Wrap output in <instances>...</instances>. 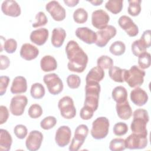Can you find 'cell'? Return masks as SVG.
Here are the masks:
<instances>
[{
    "mask_svg": "<svg viewBox=\"0 0 151 151\" xmlns=\"http://www.w3.org/2000/svg\"><path fill=\"white\" fill-rule=\"evenodd\" d=\"M122 0H109L105 4V8L113 14H119L123 6Z\"/></svg>",
    "mask_w": 151,
    "mask_h": 151,
    "instance_id": "30",
    "label": "cell"
},
{
    "mask_svg": "<svg viewBox=\"0 0 151 151\" xmlns=\"http://www.w3.org/2000/svg\"><path fill=\"white\" fill-rule=\"evenodd\" d=\"M133 119L130 124V129L133 133L142 136H147L146 125L149 120V116L147 110L138 109L133 113Z\"/></svg>",
    "mask_w": 151,
    "mask_h": 151,
    "instance_id": "2",
    "label": "cell"
},
{
    "mask_svg": "<svg viewBox=\"0 0 151 151\" xmlns=\"http://www.w3.org/2000/svg\"><path fill=\"white\" fill-rule=\"evenodd\" d=\"M48 36V30L45 28H41L32 31L30 34L29 38L32 42L37 45L41 46L46 42Z\"/></svg>",
    "mask_w": 151,
    "mask_h": 151,
    "instance_id": "20",
    "label": "cell"
},
{
    "mask_svg": "<svg viewBox=\"0 0 151 151\" xmlns=\"http://www.w3.org/2000/svg\"><path fill=\"white\" fill-rule=\"evenodd\" d=\"M111 97L116 103H123L127 100V91L124 87L117 86L112 90Z\"/></svg>",
    "mask_w": 151,
    "mask_h": 151,
    "instance_id": "28",
    "label": "cell"
},
{
    "mask_svg": "<svg viewBox=\"0 0 151 151\" xmlns=\"http://www.w3.org/2000/svg\"><path fill=\"white\" fill-rule=\"evenodd\" d=\"M43 113L41 106L38 104H32L28 109V114L32 119H37L40 117Z\"/></svg>",
    "mask_w": 151,
    "mask_h": 151,
    "instance_id": "40",
    "label": "cell"
},
{
    "mask_svg": "<svg viewBox=\"0 0 151 151\" xmlns=\"http://www.w3.org/2000/svg\"><path fill=\"white\" fill-rule=\"evenodd\" d=\"M27 103L28 99L25 96L17 95L14 96L11 100L9 106L11 113L16 116L22 115Z\"/></svg>",
    "mask_w": 151,
    "mask_h": 151,
    "instance_id": "10",
    "label": "cell"
},
{
    "mask_svg": "<svg viewBox=\"0 0 151 151\" xmlns=\"http://www.w3.org/2000/svg\"><path fill=\"white\" fill-rule=\"evenodd\" d=\"M66 37V32L63 28L57 27L53 29L51 41L52 45L56 48L61 47Z\"/></svg>",
    "mask_w": 151,
    "mask_h": 151,
    "instance_id": "23",
    "label": "cell"
},
{
    "mask_svg": "<svg viewBox=\"0 0 151 151\" xmlns=\"http://www.w3.org/2000/svg\"><path fill=\"white\" fill-rule=\"evenodd\" d=\"M126 70V69H122L120 67L113 66L109 70V76L115 82L123 83Z\"/></svg>",
    "mask_w": 151,
    "mask_h": 151,
    "instance_id": "29",
    "label": "cell"
},
{
    "mask_svg": "<svg viewBox=\"0 0 151 151\" xmlns=\"http://www.w3.org/2000/svg\"><path fill=\"white\" fill-rule=\"evenodd\" d=\"M109 21V14L101 9L93 11L91 14V24L97 29H101L105 28L107 26Z\"/></svg>",
    "mask_w": 151,
    "mask_h": 151,
    "instance_id": "13",
    "label": "cell"
},
{
    "mask_svg": "<svg viewBox=\"0 0 151 151\" xmlns=\"http://www.w3.org/2000/svg\"><path fill=\"white\" fill-rule=\"evenodd\" d=\"M43 81L49 93L52 95H57L63 90V83L55 73L45 74L43 77Z\"/></svg>",
    "mask_w": 151,
    "mask_h": 151,
    "instance_id": "7",
    "label": "cell"
},
{
    "mask_svg": "<svg viewBox=\"0 0 151 151\" xmlns=\"http://www.w3.org/2000/svg\"><path fill=\"white\" fill-rule=\"evenodd\" d=\"M130 100L133 104L137 106H144L148 101V95L147 93L139 87H135L130 92Z\"/></svg>",
    "mask_w": 151,
    "mask_h": 151,
    "instance_id": "19",
    "label": "cell"
},
{
    "mask_svg": "<svg viewBox=\"0 0 151 151\" xmlns=\"http://www.w3.org/2000/svg\"><path fill=\"white\" fill-rule=\"evenodd\" d=\"M116 109L117 116L122 120H128L132 116V110L128 100L123 103H117Z\"/></svg>",
    "mask_w": 151,
    "mask_h": 151,
    "instance_id": "24",
    "label": "cell"
},
{
    "mask_svg": "<svg viewBox=\"0 0 151 151\" xmlns=\"http://www.w3.org/2000/svg\"><path fill=\"white\" fill-rule=\"evenodd\" d=\"M40 67L44 72L54 71L57 68V62L54 57L47 55L41 59Z\"/></svg>",
    "mask_w": 151,
    "mask_h": 151,
    "instance_id": "25",
    "label": "cell"
},
{
    "mask_svg": "<svg viewBox=\"0 0 151 151\" xmlns=\"http://www.w3.org/2000/svg\"><path fill=\"white\" fill-rule=\"evenodd\" d=\"M150 35H151V31L150 29H147L145 31L143 32V34L140 37V40L145 44L146 48H148L150 47L151 45V41H150Z\"/></svg>",
    "mask_w": 151,
    "mask_h": 151,
    "instance_id": "48",
    "label": "cell"
},
{
    "mask_svg": "<svg viewBox=\"0 0 151 151\" xmlns=\"http://www.w3.org/2000/svg\"><path fill=\"white\" fill-rule=\"evenodd\" d=\"M109 149L111 151H122L126 148L124 139L122 138H115L112 139L109 143Z\"/></svg>",
    "mask_w": 151,
    "mask_h": 151,
    "instance_id": "36",
    "label": "cell"
},
{
    "mask_svg": "<svg viewBox=\"0 0 151 151\" xmlns=\"http://www.w3.org/2000/svg\"><path fill=\"white\" fill-rule=\"evenodd\" d=\"M100 90L101 87L99 83H86L85 87L86 97L84 106L90 107L95 111L99 106Z\"/></svg>",
    "mask_w": 151,
    "mask_h": 151,
    "instance_id": "3",
    "label": "cell"
},
{
    "mask_svg": "<svg viewBox=\"0 0 151 151\" xmlns=\"http://www.w3.org/2000/svg\"><path fill=\"white\" fill-rule=\"evenodd\" d=\"M88 133V128L86 124L78 125L74 132V137L69 146L70 151H77L84 143Z\"/></svg>",
    "mask_w": 151,
    "mask_h": 151,
    "instance_id": "8",
    "label": "cell"
},
{
    "mask_svg": "<svg viewBox=\"0 0 151 151\" xmlns=\"http://www.w3.org/2000/svg\"><path fill=\"white\" fill-rule=\"evenodd\" d=\"M9 81V77L6 76L0 77V95L1 96L5 94Z\"/></svg>",
    "mask_w": 151,
    "mask_h": 151,
    "instance_id": "47",
    "label": "cell"
},
{
    "mask_svg": "<svg viewBox=\"0 0 151 151\" xmlns=\"http://www.w3.org/2000/svg\"><path fill=\"white\" fill-rule=\"evenodd\" d=\"M14 132L18 139H23L27 136L28 130L25 126L23 124H17L14 129Z\"/></svg>",
    "mask_w": 151,
    "mask_h": 151,
    "instance_id": "45",
    "label": "cell"
},
{
    "mask_svg": "<svg viewBox=\"0 0 151 151\" xmlns=\"http://www.w3.org/2000/svg\"><path fill=\"white\" fill-rule=\"evenodd\" d=\"M2 12L5 15L17 17L21 15V10L18 2L14 0H5L1 5Z\"/></svg>",
    "mask_w": 151,
    "mask_h": 151,
    "instance_id": "17",
    "label": "cell"
},
{
    "mask_svg": "<svg viewBox=\"0 0 151 151\" xmlns=\"http://www.w3.org/2000/svg\"><path fill=\"white\" fill-rule=\"evenodd\" d=\"M94 111L87 106H84L80 110V116L83 120H87L92 118Z\"/></svg>",
    "mask_w": 151,
    "mask_h": 151,
    "instance_id": "46",
    "label": "cell"
},
{
    "mask_svg": "<svg viewBox=\"0 0 151 151\" xmlns=\"http://www.w3.org/2000/svg\"><path fill=\"white\" fill-rule=\"evenodd\" d=\"M126 50L124 43L121 41H116L111 44L109 48V51L114 55L120 56L123 54Z\"/></svg>",
    "mask_w": 151,
    "mask_h": 151,
    "instance_id": "32",
    "label": "cell"
},
{
    "mask_svg": "<svg viewBox=\"0 0 151 151\" xmlns=\"http://www.w3.org/2000/svg\"><path fill=\"white\" fill-rule=\"evenodd\" d=\"M43 140L42 133L38 130H32L28 134L25 140V146L29 151L38 150Z\"/></svg>",
    "mask_w": 151,
    "mask_h": 151,
    "instance_id": "14",
    "label": "cell"
},
{
    "mask_svg": "<svg viewBox=\"0 0 151 151\" xmlns=\"http://www.w3.org/2000/svg\"><path fill=\"white\" fill-rule=\"evenodd\" d=\"M129 6L127 11L129 14L133 17H136L139 15L141 12V2L140 0H130L128 1Z\"/></svg>",
    "mask_w": 151,
    "mask_h": 151,
    "instance_id": "33",
    "label": "cell"
},
{
    "mask_svg": "<svg viewBox=\"0 0 151 151\" xmlns=\"http://www.w3.org/2000/svg\"><path fill=\"white\" fill-rule=\"evenodd\" d=\"M67 83L69 88L76 89L79 87L81 84L80 77L76 74H70L67 77Z\"/></svg>",
    "mask_w": 151,
    "mask_h": 151,
    "instance_id": "41",
    "label": "cell"
},
{
    "mask_svg": "<svg viewBox=\"0 0 151 151\" xmlns=\"http://www.w3.org/2000/svg\"><path fill=\"white\" fill-rule=\"evenodd\" d=\"M27 90V82L26 78L23 76L15 77L11 87V92L12 94L24 93Z\"/></svg>",
    "mask_w": 151,
    "mask_h": 151,
    "instance_id": "22",
    "label": "cell"
},
{
    "mask_svg": "<svg viewBox=\"0 0 151 151\" xmlns=\"http://www.w3.org/2000/svg\"><path fill=\"white\" fill-rule=\"evenodd\" d=\"M118 24L129 37H135L139 33L138 27L133 21L127 15L121 16L118 20Z\"/></svg>",
    "mask_w": 151,
    "mask_h": 151,
    "instance_id": "16",
    "label": "cell"
},
{
    "mask_svg": "<svg viewBox=\"0 0 151 151\" xmlns=\"http://www.w3.org/2000/svg\"><path fill=\"white\" fill-rule=\"evenodd\" d=\"M97 64L103 70H107L113 66V60L107 55H101L97 58Z\"/></svg>",
    "mask_w": 151,
    "mask_h": 151,
    "instance_id": "35",
    "label": "cell"
},
{
    "mask_svg": "<svg viewBox=\"0 0 151 151\" xmlns=\"http://www.w3.org/2000/svg\"><path fill=\"white\" fill-rule=\"evenodd\" d=\"M12 143L11 134L5 129H0V150L9 151Z\"/></svg>",
    "mask_w": 151,
    "mask_h": 151,
    "instance_id": "27",
    "label": "cell"
},
{
    "mask_svg": "<svg viewBox=\"0 0 151 151\" xmlns=\"http://www.w3.org/2000/svg\"><path fill=\"white\" fill-rule=\"evenodd\" d=\"M65 50L69 60L67 64L68 69L72 72L83 73L86 68L88 63L87 54L74 40L68 42Z\"/></svg>",
    "mask_w": 151,
    "mask_h": 151,
    "instance_id": "1",
    "label": "cell"
},
{
    "mask_svg": "<svg viewBox=\"0 0 151 151\" xmlns=\"http://www.w3.org/2000/svg\"><path fill=\"white\" fill-rule=\"evenodd\" d=\"M138 64L141 69H146L150 66V54L145 51L138 56Z\"/></svg>",
    "mask_w": 151,
    "mask_h": 151,
    "instance_id": "38",
    "label": "cell"
},
{
    "mask_svg": "<svg viewBox=\"0 0 151 151\" xmlns=\"http://www.w3.org/2000/svg\"><path fill=\"white\" fill-rule=\"evenodd\" d=\"M145 72L139 68L137 65H134L130 68L126 70L124 74V81L130 87H137L140 86L144 82Z\"/></svg>",
    "mask_w": 151,
    "mask_h": 151,
    "instance_id": "5",
    "label": "cell"
},
{
    "mask_svg": "<svg viewBox=\"0 0 151 151\" xmlns=\"http://www.w3.org/2000/svg\"><path fill=\"white\" fill-rule=\"evenodd\" d=\"M57 123V119L52 116L44 118L40 122V126L44 130H50L53 128Z\"/></svg>",
    "mask_w": 151,
    "mask_h": 151,
    "instance_id": "39",
    "label": "cell"
},
{
    "mask_svg": "<svg viewBox=\"0 0 151 151\" xmlns=\"http://www.w3.org/2000/svg\"><path fill=\"white\" fill-rule=\"evenodd\" d=\"M45 9L56 21H63L66 17L65 9L57 1H51L45 5Z\"/></svg>",
    "mask_w": 151,
    "mask_h": 151,
    "instance_id": "12",
    "label": "cell"
},
{
    "mask_svg": "<svg viewBox=\"0 0 151 151\" xmlns=\"http://www.w3.org/2000/svg\"><path fill=\"white\" fill-rule=\"evenodd\" d=\"M126 148L129 149H143L148 143L147 137L132 133L125 140Z\"/></svg>",
    "mask_w": 151,
    "mask_h": 151,
    "instance_id": "11",
    "label": "cell"
},
{
    "mask_svg": "<svg viewBox=\"0 0 151 151\" xmlns=\"http://www.w3.org/2000/svg\"><path fill=\"white\" fill-rule=\"evenodd\" d=\"M10 64V60L9 58L4 55H0V70H6Z\"/></svg>",
    "mask_w": 151,
    "mask_h": 151,
    "instance_id": "50",
    "label": "cell"
},
{
    "mask_svg": "<svg viewBox=\"0 0 151 151\" xmlns=\"http://www.w3.org/2000/svg\"><path fill=\"white\" fill-rule=\"evenodd\" d=\"M88 2L92 4L93 5L98 6V5H100L103 1L101 0H94V1H88Z\"/></svg>",
    "mask_w": 151,
    "mask_h": 151,
    "instance_id": "52",
    "label": "cell"
},
{
    "mask_svg": "<svg viewBox=\"0 0 151 151\" xmlns=\"http://www.w3.org/2000/svg\"><path fill=\"white\" fill-rule=\"evenodd\" d=\"M71 131L67 126H61L57 130L55 135L56 144L61 147L67 146L71 139Z\"/></svg>",
    "mask_w": 151,
    "mask_h": 151,
    "instance_id": "15",
    "label": "cell"
},
{
    "mask_svg": "<svg viewBox=\"0 0 151 151\" xmlns=\"http://www.w3.org/2000/svg\"><path fill=\"white\" fill-rule=\"evenodd\" d=\"M19 53L21 58L30 61L37 58L39 54V50L29 43H25L21 46Z\"/></svg>",
    "mask_w": 151,
    "mask_h": 151,
    "instance_id": "21",
    "label": "cell"
},
{
    "mask_svg": "<svg viewBox=\"0 0 151 151\" xmlns=\"http://www.w3.org/2000/svg\"><path fill=\"white\" fill-rule=\"evenodd\" d=\"M131 50L133 54L138 57L142 53L146 51V47L140 39L134 41L131 45Z\"/></svg>",
    "mask_w": 151,
    "mask_h": 151,
    "instance_id": "37",
    "label": "cell"
},
{
    "mask_svg": "<svg viewBox=\"0 0 151 151\" xmlns=\"http://www.w3.org/2000/svg\"><path fill=\"white\" fill-rule=\"evenodd\" d=\"M110 122L106 117H99L94 120L92 123L91 129V136L97 140L105 138L109 133Z\"/></svg>",
    "mask_w": 151,
    "mask_h": 151,
    "instance_id": "4",
    "label": "cell"
},
{
    "mask_svg": "<svg viewBox=\"0 0 151 151\" xmlns=\"http://www.w3.org/2000/svg\"><path fill=\"white\" fill-rule=\"evenodd\" d=\"M73 19L77 24L85 23L88 19V13L85 9L78 8L73 13Z\"/></svg>",
    "mask_w": 151,
    "mask_h": 151,
    "instance_id": "34",
    "label": "cell"
},
{
    "mask_svg": "<svg viewBox=\"0 0 151 151\" xmlns=\"http://www.w3.org/2000/svg\"><path fill=\"white\" fill-rule=\"evenodd\" d=\"M17 48V42L13 38H9L4 41V49L8 54L15 52Z\"/></svg>",
    "mask_w": 151,
    "mask_h": 151,
    "instance_id": "44",
    "label": "cell"
},
{
    "mask_svg": "<svg viewBox=\"0 0 151 151\" xmlns=\"http://www.w3.org/2000/svg\"><path fill=\"white\" fill-rule=\"evenodd\" d=\"M64 2L67 6L69 7H74L78 4L79 1L78 0H64Z\"/></svg>",
    "mask_w": 151,
    "mask_h": 151,
    "instance_id": "51",
    "label": "cell"
},
{
    "mask_svg": "<svg viewBox=\"0 0 151 151\" xmlns=\"http://www.w3.org/2000/svg\"><path fill=\"white\" fill-rule=\"evenodd\" d=\"M113 133L116 136H123L128 131L127 125L123 122H118L116 123L113 129Z\"/></svg>",
    "mask_w": 151,
    "mask_h": 151,
    "instance_id": "43",
    "label": "cell"
},
{
    "mask_svg": "<svg viewBox=\"0 0 151 151\" xmlns=\"http://www.w3.org/2000/svg\"><path fill=\"white\" fill-rule=\"evenodd\" d=\"M36 22L32 24V26L34 28H38L40 27L45 25L48 22V19L45 13L42 11L38 12L35 15Z\"/></svg>",
    "mask_w": 151,
    "mask_h": 151,
    "instance_id": "42",
    "label": "cell"
},
{
    "mask_svg": "<svg viewBox=\"0 0 151 151\" xmlns=\"http://www.w3.org/2000/svg\"><path fill=\"white\" fill-rule=\"evenodd\" d=\"M104 77V70L98 66H96L93 67L88 73L86 78V83L96 82L99 83V82L103 79Z\"/></svg>",
    "mask_w": 151,
    "mask_h": 151,
    "instance_id": "26",
    "label": "cell"
},
{
    "mask_svg": "<svg viewBox=\"0 0 151 151\" xmlns=\"http://www.w3.org/2000/svg\"><path fill=\"white\" fill-rule=\"evenodd\" d=\"M116 28L110 25L100 29L96 32L97 40L95 43L96 45L99 47H105L109 41L116 35Z\"/></svg>",
    "mask_w": 151,
    "mask_h": 151,
    "instance_id": "9",
    "label": "cell"
},
{
    "mask_svg": "<svg viewBox=\"0 0 151 151\" xmlns=\"http://www.w3.org/2000/svg\"><path fill=\"white\" fill-rule=\"evenodd\" d=\"M58 107L61 116L65 119H71L76 115V109L73 100L70 96L62 97L58 101Z\"/></svg>",
    "mask_w": 151,
    "mask_h": 151,
    "instance_id": "6",
    "label": "cell"
},
{
    "mask_svg": "<svg viewBox=\"0 0 151 151\" xmlns=\"http://www.w3.org/2000/svg\"><path fill=\"white\" fill-rule=\"evenodd\" d=\"M75 33L79 39L87 44H92L96 42V32L87 27H78Z\"/></svg>",
    "mask_w": 151,
    "mask_h": 151,
    "instance_id": "18",
    "label": "cell"
},
{
    "mask_svg": "<svg viewBox=\"0 0 151 151\" xmlns=\"http://www.w3.org/2000/svg\"><path fill=\"white\" fill-rule=\"evenodd\" d=\"M9 117V111L5 106H0V124L5 123Z\"/></svg>",
    "mask_w": 151,
    "mask_h": 151,
    "instance_id": "49",
    "label": "cell"
},
{
    "mask_svg": "<svg viewBox=\"0 0 151 151\" xmlns=\"http://www.w3.org/2000/svg\"><path fill=\"white\" fill-rule=\"evenodd\" d=\"M45 88L42 84L35 83L32 84L30 90V94L32 98L35 99H42L45 95Z\"/></svg>",
    "mask_w": 151,
    "mask_h": 151,
    "instance_id": "31",
    "label": "cell"
}]
</instances>
